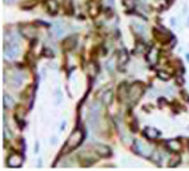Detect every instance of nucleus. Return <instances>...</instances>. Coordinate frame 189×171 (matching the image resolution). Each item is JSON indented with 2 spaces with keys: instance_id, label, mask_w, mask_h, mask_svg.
Masks as SVG:
<instances>
[{
  "instance_id": "15",
  "label": "nucleus",
  "mask_w": 189,
  "mask_h": 171,
  "mask_svg": "<svg viewBox=\"0 0 189 171\" xmlns=\"http://www.w3.org/2000/svg\"><path fill=\"white\" fill-rule=\"evenodd\" d=\"M13 105H15V101H13V98H12L11 96L5 94V96H4V106L10 109V107H12Z\"/></svg>"
},
{
  "instance_id": "16",
  "label": "nucleus",
  "mask_w": 189,
  "mask_h": 171,
  "mask_svg": "<svg viewBox=\"0 0 189 171\" xmlns=\"http://www.w3.org/2000/svg\"><path fill=\"white\" fill-rule=\"evenodd\" d=\"M123 4H124V7L127 10H132V8H134V5H136V1L134 0H123Z\"/></svg>"
},
{
  "instance_id": "5",
  "label": "nucleus",
  "mask_w": 189,
  "mask_h": 171,
  "mask_svg": "<svg viewBox=\"0 0 189 171\" xmlns=\"http://www.w3.org/2000/svg\"><path fill=\"white\" fill-rule=\"evenodd\" d=\"M144 137L148 139H157L160 137V132L157 129H154V127H145L144 129Z\"/></svg>"
},
{
  "instance_id": "3",
  "label": "nucleus",
  "mask_w": 189,
  "mask_h": 171,
  "mask_svg": "<svg viewBox=\"0 0 189 171\" xmlns=\"http://www.w3.org/2000/svg\"><path fill=\"white\" fill-rule=\"evenodd\" d=\"M134 150H136L140 155L144 156V158H149V156H152V149H151V146H148V145H145V143H142V142L137 141V139L134 141Z\"/></svg>"
},
{
  "instance_id": "7",
  "label": "nucleus",
  "mask_w": 189,
  "mask_h": 171,
  "mask_svg": "<svg viewBox=\"0 0 189 171\" xmlns=\"http://www.w3.org/2000/svg\"><path fill=\"white\" fill-rule=\"evenodd\" d=\"M94 150H96V153L99 154L100 156H109L111 155V149L108 146H105V145H96V146H94Z\"/></svg>"
},
{
  "instance_id": "17",
  "label": "nucleus",
  "mask_w": 189,
  "mask_h": 171,
  "mask_svg": "<svg viewBox=\"0 0 189 171\" xmlns=\"http://www.w3.org/2000/svg\"><path fill=\"white\" fill-rule=\"evenodd\" d=\"M179 163H180V156L176 155V156H173L172 161L169 162V166L171 167H176V166H179Z\"/></svg>"
},
{
  "instance_id": "1",
  "label": "nucleus",
  "mask_w": 189,
  "mask_h": 171,
  "mask_svg": "<svg viewBox=\"0 0 189 171\" xmlns=\"http://www.w3.org/2000/svg\"><path fill=\"white\" fill-rule=\"evenodd\" d=\"M83 139H84V132H83V130H80V129H76L75 132L69 135V138H68L67 149L68 150L76 149V147L83 142Z\"/></svg>"
},
{
  "instance_id": "6",
  "label": "nucleus",
  "mask_w": 189,
  "mask_h": 171,
  "mask_svg": "<svg viewBox=\"0 0 189 171\" xmlns=\"http://www.w3.org/2000/svg\"><path fill=\"white\" fill-rule=\"evenodd\" d=\"M147 60L152 65L157 64V61H159V50H157L156 48H151L147 53Z\"/></svg>"
},
{
  "instance_id": "12",
  "label": "nucleus",
  "mask_w": 189,
  "mask_h": 171,
  "mask_svg": "<svg viewBox=\"0 0 189 171\" xmlns=\"http://www.w3.org/2000/svg\"><path fill=\"white\" fill-rule=\"evenodd\" d=\"M53 33H55L56 37H61V36L65 33V27L59 23V24L55 25V31H53Z\"/></svg>"
},
{
  "instance_id": "14",
  "label": "nucleus",
  "mask_w": 189,
  "mask_h": 171,
  "mask_svg": "<svg viewBox=\"0 0 189 171\" xmlns=\"http://www.w3.org/2000/svg\"><path fill=\"white\" fill-rule=\"evenodd\" d=\"M112 92L111 90H107V92L103 94V102H104L105 105H111V102H112Z\"/></svg>"
},
{
  "instance_id": "13",
  "label": "nucleus",
  "mask_w": 189,
  "mask_h": 171,
  "mask_svg": "<svg viewBox=\"0 0 189 171\" xmlns=\"http://www.w3.org/2000/svg\"><path fill=\"white\" fill-rule=\"evenodd\" d=\"M128 53L125 52V50H121V52L119 53V64L120 65H125L128 62Z\"/></svg>"
},
{
  "instance_id": "2",
  "label": "nucleus",
  "mask_w": 189,
  "mask_h": 171,
  "mask_svg": "<svg viewBox=\"0 0 189 171\" xmlns=\"http://www.w3.org/2000/svg\"><path fill=\"white\" fill-rule=\"evenodd\" d=\"M4 55L7 58L12 60V58H16L19 55V45L15 44V42H11V41H7L5 42V47H4Z\"/></svg>"
},
{
  "instance_id": "11",
  "label": "nucleus",
  "mask_w": 189,
  "mask_h": 171,
  "mask_svg": "<svg viewBox=\"0 0 189 171\" xmlns=\"http://www.w3.org/2000/svg\"><path fill=\"white\" fill-rule=\"evenodd\" d=\"M47 8L51 13H55L59 8V4H57L56 0H47Z\"/></svg>"
},
{
  "instance_id": "4",
  "label": "nucleus",
  "mask_w": 189,
  "mask_h": 171,
  "mask_svg": "<svg viewBox=\"0 0 189 171\" xmlns=\"http://www.w3.org/2000/svg\"><path fill=\"white\" fill-rule=\"evenodd\" d=\"M7 164L10 167H20L23 164V156L19 155V154H13V155H11L10 158L7 159Z\"/></svg>"
},
{
  "instance_id": "10",
  "label": "nucleus",
  "mask_w": 189,
  "mask_h": 171,
  "mask_svg": "<svg viewBox=\"0 0 189 171\" xmlns=\"http://www.w3.org/2000/svg\"><path fill=\"white\" fill-rule=\"evenodd\" d=\"M23 82V76L19 75V73H16V75L12 76V80H11V85H12L13 88H19L20 85H21Z\"/></svg>"
},
{
  "instance_id": "19",
  "label": "nucleus",
  "mask_w": 189,
  "mask_h": 171,
  "mask_svg": "<svg viewBox=\"0 0 189 171\" xmlns=\"http://www.w3.org/2000/svg\"><path fill=\"white\" fill-rule=\"evenodd\" d=\"M5 1H8V3H10V1H12V0H5Z\"/></svg>"
},
{
  "instance_id": "18",
  "label": "nucleus",
  "mask_w": 189,
  "mask_h": 171,
  "mask_svg": "<svg viewBox=\"0 0 189 171\" xmlns=\"http://www.w3.org/2000/svg\"><path fill=\"white\" fill-rule=\"evenodd\" d=\"M159 78L164 80V81H168V80L171 78V76L168 75V73H165V72H162V70H160V72H159Z\"/></svg>"
},
{
  "instance_id": "8",
  "label": "nucleus",
  "mask_w": 189,
  "mask_h": 171,
  "mask_svg": "<svg viewBox=\"0 0 189 171\" xmlns=\"http://www.w3.org/2000/svg\"><path fill=\"white\" fill-rule=\"evenodd\" d=\"M167 147L172 151H180L181 150V142L179 141V139H169V141L167 142Z\"/></svg>"
},
{
  "instance_id": "9",
  "label": "nucleus",
  "mask_w": 189,
  "mask_h": 171,
  "mask_svg": "<svg viewBox=\"0 0 189 171\" xmlns=\"http://www.w3.org/2000/svg\"><path fill=\"white\" fill-rule=\"evenodd\" d=\"M141 93H142L141 86H140V85H133V86L131 88L129 94H131V96L133 94V101H137V99L140 98V96H141Z\"/></svg>"
}]
</instances>
